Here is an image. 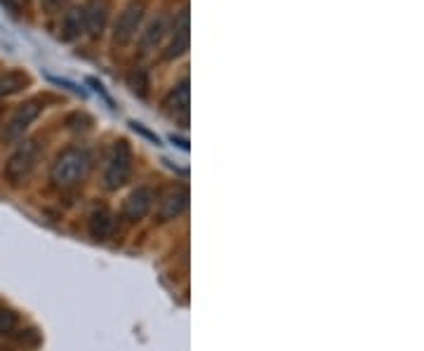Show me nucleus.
<instances>
[{
  "label": "nucleus",
  "instance_id": "1",
  "mask_svg": "<svg viewBox=\"0 0 424 351\" xmlns=\"http://www.w3.org/2000/svg\"><path fill=\"white\" fill-rule=\"evenodd\" d=\"M92 170V156L80 146H69L60 156L55 158L52 167H50V182L57 189H76L87 179V174Z\"/></svg>",
  "mask_w": 424,
  "mask_h": 351
},
{
  "label": "nucleus",
  "instance_id": "2",
  "mask_svg": "<svg viewBox=\"0 0 424 351\" xmlns=\"http://www.w3.org/2000/svg\"><path fill=\"white\" fill-rule=\"evenodd\" d=\"M40 153H43V146L38 140H24L14 149L12 156L7 158L3 177L10 182L12 186L24 184V182L31 177V172L35 170V165H38Z\"/></svg>",
  "mask_w": 424,
  "mask_h": 351
},
{
  "label": "nucleus",
  "instance_id": "3",
  "mask_svg": "<svg viewBox=\"0 0 424 351\" xmlns=\"http://www.w3.org/2000/svg\"><path fill=\"white\" fill-rule=\"evenodd\" d=\"M130 172H133V149L125 140L113 142L106 156L101 184H104L106 191H116L130 179Z\"/></svg>",
  "mask_w": 424,
  "mask_h": 351
},
{
  "label": "nucleus",
  "instance_id": "4",
  "mask_svg": "<svg viewBox=\"0 0 424 351\" xmlns=\"http://www.w3.org/2000/svg\"><path fill=\"white\" fill-rule=\"evenodd\" d=\"M146 12V3L144 0H130V3L123 7V12L118 14L113 24V48H128L130 43L135 40L137 31H140V24L144 19Z\"/></svg>",
  "mask_w": 424,
  "mask_h": 351
},
{
  "label": "nucleus",
  "instance_id": "5",
  "mask_svg": "<svg viewBox=\"0 0 424 351\" xmlns=\"http://www.w3.org/2000/svg\"><path fill=\"white\" fill-rule=\"evenodd\" d=\"M40 113H43V101L40 99H28V101H24V104H19L17 111H14L10 116V121H7V126L3 130V137L7 142H19Z\"/></svg>",
  "mask_w": 424,
  "mask_h": 351
},
{
  "label": "nucleus",
  "instance_id": "6",
  "mask_svg": "<svg viewBox=\"0 0 424 351\" xmlns=\"http://www.w3.org/2000/svg\"><path fill=\"white\" fill-rule=\"evenodd\" d=\"M80 12H83V26H85L87 35L99 38L108 24L111 3H108V0H87V3L80 7Z\"/></svg>",
  "mask_w": 424,
  "mask_h": 351
},
{
  "label": "nucleus",
  "instance_id": "7",
  "mask_svg": "<svg viewBox=\"0 0 424 351\" xmlns=\"http://www.w3.org/2000/svg\"><path fill=\"white\" fill-rule=\"evenodd\" d=\"M153 201H156V194L149 186H137L133 194L123 201V217L128 222H140L153 208Z\"/></svg>",
  "mask_w": 424,
  "mask_h": 351
},
{
  "label": "nucleus",
  "instance_id": "8",
  "mask_svg": "<svg viewBox=\"0 0 424 351\" xmlns=\"http://www.w3.org/2000/svg\"><path fill=\"white\" fill-rule=\"evenodd\" d=\"M189 40H191V33H189V7L184 5L179 10V14L174 17L172 24V40L170 45L165 48V60H177V57L186 55L189 50Z\"/></svg>",
  "mask_w": 424,
  "mask_h": 351
},
{
  "label": "nucleus",
  "instance_id": "9",
  "mask_svg": "<svg viewBox=\"0 0 424 351\" xmlns=\"http://www.w3.org/2000/svg\"><path fill=\"white\" fill-rule=\"evenodd\" d=\"M189 97H191V90H189V78H182L177 85L167 92V97L163 101V106L170 111L174 118H182V123H189Z\"/></svg>",
  "mask_w": 424,
  "mask_h": 351
},
{
  "label": "nucleus",
  "instance_id": "10",
  "mask_svg": "<svg viewBox=\"0 0 424 351\" xmlns=\"http://www.w3.org/2000/svg\"><path fill=\"white\" fill-rule=\"evenodd\" d=\"M189 208V189H174L165 196L163 201H160V208H158V217L163 219V222H170V219H177L186 212Z\"/></svg>",
  "mask_w": 424,
  "mask_h": 351
},
{
  "label": "nucleus",
  "instance_id": "11",
  "mask_svg": "<svg viewBox=\"0 0 424 351\" xmlns=\"http://www.w3.org/2000/svg\"><path fill=\"white\" fill-rule=\"evenodd\" d=\"M167 31H170V21H167L165 14H158L156 19L149 21V26L144 28L142 38H140V50L146 55L151 52V50H156L160 43L165 40Z\"/></svg>",
  "mask_w": 424,
  "mask_h": 351
},
{
  "label": "nucleus",
  "instance_id": "12",
  "mask_svg": "<svg viewBox=\"0 0 424 351\" xmlns=\"http://www.w3.org/2000/svg\"><path fill=\"white\" fill-rule=\"evenodd\" d=\"M87 226H90V236H92V238L106 240V238L113 236V231H116V219H113V215H111V212H108L106 208H97V210H92L90 222H87Z\"/></svg>",
  "mask_w": 424,
  "mask_h": 351
},
{
  "label": "nucleus",
  "instance_id": "13",
  "mask_svg": "<svg viewBox=\"0 0 424 351\" xmlns=\"http://www.w3.org/2000/svg\"><path fill=\"white\" fill-rule=\"evenodd\" d=\"M28 85V76L24 71H7L0 73V99L12 97V94L21 92Z\"/></svg>",
  "mask_w": 424,
  "mask_h": 351
},
{
  "label": "nucleus",
  "instance_id": "14",
  "mask_svg": "<svg viewBox=\"0 0 424 351\" xmlns=\"http://www.w3.org/2000/svg\"><path fill=\"white\" fill-rule=\"evenodd\" d=\"M85 31L83 26V12L80 7H71V10L64 14V24H62V38L64 40H76L80 38Z\"/></svg>",
  "mask_w": 424,
  "mask_h": 351
},
{
  "label": "nucleus",
  "instance_id": "15",
  "mask_svg": "<svg viewBox=\"0 0 424 351\" xmlns=\"http://www.w3.org/2000/svg\"><path fill=\"white\" fill-rule=\"evenodd\" d=\"M128 87L133 90L137 97H146L149 94V73H146V69L142 67H137L128 73Z\"/></svg>",
  "mask_w": 424,
  "mask_h": 351
},
{
  "label": "nucleus",
  "instance_id": "16",
  "mask_svg": "<svg viewBox=\"0 0 424 351\" xmlns=\"http://www.w3.org/2000/svg\"><path fill=\"white\" fill-rule=\"evenodd\" d=\"M14 323H17V318H14V313L12 311H7V309H0V335H5V333H10Z\"/></svg>",
  "mask_w": 424,
  "mask_h": 351
},
{
  "label": "nucleus",
  "instance_id": "17",
  "mask_svg": "<svg viewBox=\"0 0 424 351\" xmlns=\"http://www.w3.org/2000/svg\"><path fill=\"white\" fill-rule=\"evenodd\" d=\"M130 126H133V128L137 130V133H142L144 137H149V140H151L153 144H160V142H158V137H156V135H151L149 130H146V128L142 126V123H130Z\"/></svg>",
  "mask_w": 424,
  "mask_h": 351
},
{
  "label": "nucleus",
  "instance_id": "18",
  "mask_svg": "<svg viewBox=\"0 0 424 351\" xmlns=\"http://www.w3.org/2000/svg\"><path fill=\"white\" fill-rule=\"evenodd\" d=\"M0 3H3L12 14H19V0H0Z\"/></svg>",
  "mask_w": 424,
  "mask_h": 351
},
{
  "label": "nucleus",
  "instance_id": "19",
  "mask_svg": "<svg viewBox=\"0 0 424 351\" xmlns=\"http://www.w3.org/2000/svg\"><path fill=\"white\" fill-rule=\"evenodd\" d=\"M170 142L177 144L182 151H186V149H189V142H186V140H182V137H174V135H172V137H170Z\"/></svg>",
  "mask_w": 424,
  "mask_h": 351
}]
</instances>
